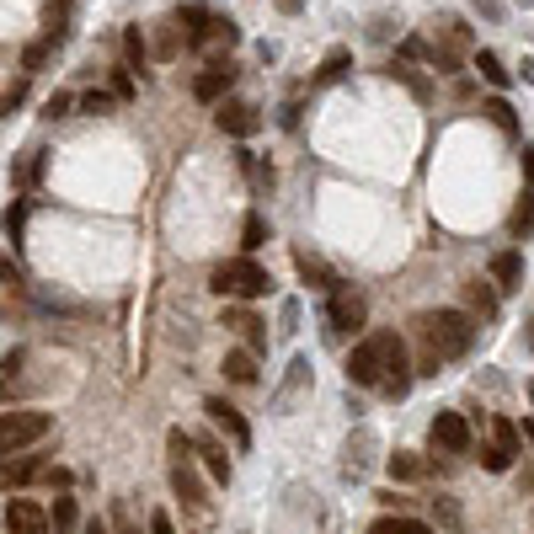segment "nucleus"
Wrapping results in <instances>:
<instances>
[{
    "label": "nucleus",
    "instance_id": "33",
    "mask_svg": "<svg viewBox=\"0 0 534 534\" xmlns=\"http://www.w3.org/2000/svg\"><path fill=\"white\" fill-rule=\"evenodd\" d=\"M481 465H486L492 475H502L508 465H513V454H508L502 444H481Z\"/></svg>",
    "mask_w": 534,
    "mask_h": 534
},
{
    "label": "nucleus",
    "instance_id": "23",
    "mask_svg": "<svg viewBox=\"0 0 534 534\" xmlns=\"http://www.w3.org/2000/svg\"><path fill=\"white\" fill-rule=\"evenodd\" d=\"M348 70H353V54H348V49H332V54L321 60V70H315V86H337Z\"/></svg>",
    "mask_w": 534,
    "mask_h": 534
},
{
    "label": "nucleus",
    "instance_id": "8",
    "mask_svg": "<svg viewBox=\"0 0 534 534\" xmlns=\"http://www.w3.org/2000/svg\"><path fill=\"white\" fill-rule=\"evenodd\" d=\"M54 513H43V502H27V497H11L5 502V534H49Z\"/></svg>",
    "mask_w": 534,
    "mask_h": 534
},
{
    "label": "nucleus",
    "instance_id": "50",
    "mask_svg": "<svg viewBox=\"0 0 534 534\" xmlns=\"http://www.w3.org/2000/svg\"><path fill=\"white\" fill-rule=\"evenodd\" d=\"M70 5H75V0H54V11H60V16H70Z\"/></svg>",
    "mask_w": 534,
    "mask_h": 534
},
{
    "label": "nucleus",
    "instance_id": "41",
    "mask_svg": "<svg viewBox=\"0 0 534 534\" xmlns=\"http://www.w3.org/2000/svg\"><path fill=\"white\" fill-rule=\"evenodd\" d=\"M155 60H177V33H172V27H161V38H155Z\"/></svg>",
    "mask_w": 534,
    "mask_h": 534
},
{
    "label": "nucleus",
    "instance_id": "2",
    "mask_svg": "<svg viewBox=\"0 0 534 534\" xmlns=\"http://www.w3.org/2000/svg\"><path fill=\"white\" fill-rule=\"evenodd\" d=\"M417 332L427 337V353L438 358H465L475 348V315L465 310H427L417 315Z\"/></svg>",
    "mask_w": 534,
    "mask_h": 534
},
{
    "label": "nucleus",
    "instance_id": "37",
    "mask_svg": "<svg viewBox=\"0 0 534 534\" xmlns=\"http://www.w3.org/2000/svg\"><path fill=\"white\" fill-rule=\"evenodd\" d=\"M123 54H128V64H145V54H150V49H145L139 27H128V33H123Z\"/></svg>",
    "mask_w": 534,
    "mask_h": 534
},
{
    "label": "nucleus",
    "instance_id": "10",
    "mask_svg": "<svg viewBox=\"0 0 534 534\" xmlns=\"http://www.w3.org/2000/svg\"><path fill=\"white\" fill-rule=\"evenodd\" d=\"M412 379H417V369L407 363V342H396V348H390V369H385V379H379V396H385V401H407V396H412Z\"/></svg>",
    "mask_w": 534,
    "mask_h": 534
},
{
    "label": "nucleus",
    "instance_id": "21",
    "mask_svg": "<svg viewBox=\"0 0 534 534\" xmlns=\"http://www.w3.org/2000/svg\"><path fill=\"white\" fill-rule=\"evenodd\" d=\"M177 22L187 27V49H203V43H209V27H214V16H209L203 5H182Z\"/></svg>",
    "mask_w": 534,
    "mask_h": 534
},
{
    "label": "nucleus",
    "instance_id": "42",
    "mask_svg": "<svg viewBox=\"0 0 534 534\" xmlns=\"http://www.w3.org/2000/svg\"><path fill=\"white\" fill-rule=\"evenodd\" d=\"M379 502H385L390 513H407V497H401V492H379Z\"/></svg>",
    "mask_w": 534,
    "mask_h": 534
},
{
    "label": "nucleus",
    "instance_id": "25",
    "mask_svg": "<svg viewBox=\"0 0 534 534\" xmlns=\"http://www.w3.org/2000/svg\"><path fill=\"white\" fill-rule=\"evenodd\" d=\"M385 465H390V475H396V481H417V475L427 471V465H422V454H412V449H396Z\"/></svg>",
    "mask_w": 534,
    "mask_h": 534
},
{
    "label": "nucleus",
    "instance_id": "51",
    "mask_svg": "<svg viewBox=\"0 0 534 534\" xmlns=\"http://www.w3.org/2000/svg\"><path fill=\"white\" fill-rule=\"evenodd\" d=\"M524 438L534 444V417H524Z\"/></svg>",
    "mask_w": 534,
    "mask_h": 534
},
{
    "label": "nucleus",
    "instance_id": "22",
    "mask_svg": "<svg viewBox=\"0 0 534 534\" xmlns=\"http://www.w3.org/2000/svg\"><path fill=\"white\" fill-rule=\"evenodd\" d=\"M225 379H230V385H257V353H251V348L225 353Z\"/></svg>",
    "mask_w": 534,
    "mask_h": 534
},
{
    "label": "nucleus",
    "instance_id": "30",
    "mask_svg": "<svg viewBox=\"0 0 534 534\" xmlns=\"http://www.w3.org/2000/svg\"><path fill=\"white\" fill-rule=\"evenodd\" d=\"M486 118L497 123L502 134H519V113H513V108H508L502 97H492V102H486Z\"/></svg>",
    "mask_w": 534,
    "mask_h": 534
},
{
    "label": "nucleus",
    "instance_id": "29",
    "mask_svg": "<svg viewBox=\"0 0 534 534\" xmlns=\"http://www.w3.org/2000/svg\"><path fill=\"white\" fill-rule=\"evenodd\" d=\"M236 22H230V16H214V27H209V43H203V49H236Z\"/></svg>",
    "mask_w": 534,
    "mask_h": 534
},
{
    "label": "nucleus",
    "instance_id": "43",
    "mask_svg": "<svg viewBox=\"0 0 534 534\" xmlns=\"http://www.w3.org/2000/svg\"><path fill=\"white\" fill-rule=\"evenodd\" d=\"M278 321H284V332H295V326H299V304H295V299L284 304V315H278Z\"/></svg>",
    "mask_w": 534,
    "mask_h": 534
},
{
    "label": "nucleus",
    "instance_id": "15",
    "mask_svg": "<svg viewBox=\"0 0 534 534\" xmlns=\"http://www.w3.org/2000/svg\"><path fill=\"white\" fill-rule=\"evenodd\" d=\"M257 123H262V113H257L251 102H220V128H225V134L246 139V134H257Z\"/></svg>",
    "mask_w": 534,
    "mask_h": 534
},
{
    "label": "nucleus",
    "instance_id": "9",
    "mask_svg": "<svg viewBox=\"0 0 534 534\" xmlns=\"http://www.w3.org/2000/svg\"><path fill=\"white\" fill-rule=\"evenodd\" d=\"M433 449L438 454H465L471 449V422L460 412H438L433 417Z\"/></svg>",
    "mask_w": 534,
    "mask_h": 534
},
{
    "label": "nucleus",
    "instance_id": "17",
    "mask_svg": "<svg viewBox=\"0 0 534 534\" xmlns=\"http://www.w3.org/2000/svg\"><path fill=\"white\" fill-rule=\"evenodd\" d=\"M492 278H497L502 295H508V289H524V257H519V251H497V257H492Z\"/></svg>",
    "mask_w": 534,
    "mask_h": 534
},
{
    "label": "nucleus",
    "instance_id": "11",
    "mask_svg": "<svg viewBox=\"0 0 534 534\" xmlns=\"http://www.w3.org/2000/svg\"><path fill=\"white\" fill-rule=\"evenodd\" d=\"M203 412H209L214 427H225V433H230V444H236V449H251V427H246V417H240L225 396H209V401H203Z\"/></svg>",
    "mask_w": 534,
    "mask_h": 534
},
{
    "label": "nucleus",
    "instance_id": "24",
    "mask_svg": "<svg viewBox=\"0 0 534 534\" xmlns=\"http://www.w3.org/2000/svg\"><path fill=\"white\" fill-rule=\"evenodd\" d=\"M475 70H481V80H486V86H497V91H508V86H513V75L502 70V60H497L492 49H481V54H475Z\"/></svg>",
    "mask_w": 534,
    "mask_h": 534
},
{
    "label": "nucleus",
    "instance_id": "45",
    "mask_svg": "<svg viewBox=\"0 0 534 534\" xmlns=\"http://www.w3.org/2000/svg\"><path fill=\"white\" fill-rule=\"evenodd\" d=\"M43 481H54V486H70V471H60V465H49V471H43Z\"/></svg>",
    "mask_w": 534,
    "mask_h": 534
},
{
    "label": "nucleus",
    "instance_id": "20",
    "mask_svg": "<svg viewBox=\"0 0 534 534\" xmlns=\"http://www.w3.org/2000/svg\"><path fill=\"white\" fill-rule=\"evenodd\" d=\"M192 444H198V460L209 465V475L220 486H230V454H225V444H214V438H192Z\"/></svg>",
    "mask_w": 534,
    "mask_h": 534
},
{
    "label": "nucleus",
    "instance_id": "6",
    "mask_svg": "<svg viewBox=\"0 0 534 534\" xmlns=\"http://www.w3.org/2000/svg\"><path fill=\"white\" fill-rule=\"evenodd\" d=\"M49 427H54V417H43V412H5V427H0V444H5V454H16V449L38 444V438H43Z\"/></svg>",
    "mask_w": 534,
    "mask_h": 534
},
{
    "label": "nucleus",
    "instance_id": "46",
    "mask_svg": "<svg viewBox=\"0 0 534 534\" xmlns=\"http://www.w3.org/2000/svg\"><path fill=\"white\" fill-rule=\"evenodd\" d=\"M524 177H529V187H534V145H524Z\"/></svg>",
    "mask_w": 534,
    "mask_h": 534
},
{
    "label": "nucleus",
    "instance_id": "48",
    "mask_svg": "<svg viewBox=\"0 0 534 534\" xmlns=\"http://www.w3.org/2000/svg\"><path fill=\"white\" fill-rule=\"evenodd\" d=\"M86 534H108V524H102V519H91V524H86Z\"/></svg>",
    "mask_w": 534,
    "mask_h": 534
},
{
    "label": "nucleus",
    "instance_id": "12",
    "mask_svg": "<svg viewBox=\"0 0 534 534\" xmlns=\"http://www.w3.org/2000/svg\"><path fill=\"white\" fill-rule=\"evenodd\" d=\"M304 390H310V358H295V363H289V374H284V385L273 390V401H267V407H273L278 417L295 412V401L304 396Z\"/></svg>",
    "mask_w": 534,
    "mask_h": 534
},
{
    "label": "nucleus",
    "instance_id": "19",
    "mask_svg": "<svg viewBox=\"0 0 534 534\" xmlns=\"http://www.w3.org/2000/svg\"><path fill=\"white\" fill-rule=\"evenodd\" d=\"M369 534H433V519H412V513H385L374 519Z\"/></svg>",
    "mask_w": 534,
    "mask_h": 534
},
{
    "label": "nucleus",
    "instance_id": "53",
    "mask_svg": "<svg viewBox=\"0 0 534 534\" xmlns=\"http://www.w3.org/2000/svg\"><path fill=\"white\" fill-rule=\"evenodd\" d=\"M524 332H529V353H534V321H529V326H524Z\"/></svg>",
    "mask_w": 534,
    "mask_h": 534
},
{
    "label": "nucleus",
    "instance_id": "14",
    "mask_svg": "<svg viewBox=\"0 0 534 534\" xmlns=\"http://www.w3.org/2000/svg\"><path fill=\"white\" fill-rule=\"evenodd\" d=\"M427 519H433V529H444V534L465 529V508H460L454 492H433V497H427Z\"/></svg>",
    "mask_w": 534,
    "mask_h": 534
},
{
    "label": "nucleus",
    "instance_id": "47",
    "mask_svg": "<svg viewBox=\"0 0 534 534\" xmlns=\"http://www.w3.org/2000/svg\"><path fill=\"white\" fill-rule=\"evenodd\" d=\"M278 11H284V16H299V11H304V0H278Z\"/></svg>",
    "mask_w": 534,
    "mask_h": 534
},
{
    "label": "nucleus",
    "instance_id": "5",
    "mask_svg": "<svg viewBox=\"0 0 534 534\" xmlns=\"http://www.w3.org/2000/svg\"><path fill=\"white\" fill-rule=\"evenodd\" d=\"M363 321H369V299L358 295V289H348V284H337L332 299H326V326H332V337H348Z\"/></svg>",
    "mask_w": 534,
    "mask_h": 534
},
{
    "label": "nucleus",
    "instance_id": "35",
    "mask_svg": "<svg viewBox=\"0 0 534 534\" xmlns=\"http://www.w3.org/2000/svg\"><path fill=\"white\" fill-rule=\"evenodd\" d=\"M54 49H60V43H54V38H43V43H33V49L22 54V64H27V70H43V64H49V54H54Z\"/></svg>",
    "mask_w": 534,
    "mask_h": 534
},
{
    "label": "nucleus",
    "instance_id": "27",
    "mask_svg": "<svg viewBox=\"0 0 534 534\" xmlns=\"http://www.w3.org/2000/svg\"><path fill=\"white\" fill-rule=\"evenodd\" d=\"M465 304L481 310V321H492V315H497V289H492V284H471V289H465Z\"/></svg>",
    "mask_w": 534,
    "mask_h": 534
},
{
    "label": "nucleus",
    "instance_id": "16",
    "mask_svg": "<svg viewBox=\"0 0 534 534\" xmlns=\"http://www.w3.org/2000/svg\"><path fill=\"white\" fill-rule=\"evenodd\" d=\"M295 267H299V278H304V284H315V289H326V295L342 284V278H337V273L315 257V251H295Z\"/></svg>",
    "mask_w": 534,
    "mask_h": 534
},
{
    "label": "nucleus",
    "instance_id": "7",
    "mask_svg": "<svg viewBox=\"0 0 534 534\" xmlns=\"http://www.w3.org/2000/svg\"><path fill=\"white\" fill-rule=\"evenodd\" d=\"M374 454H379V438L369 427H358L353 438H348V449H342V481H363V475L374 471Z\"/></svg>",
    "mask_w": 534,
    "mask_h": 534
},
{
    "label": "nucleus",
    "instance_id": "3",
    "mask_svg": "<svg viewBox=\"0 0 534 534\" xmlns=\"http://www.w3.org/2000/svg\"><path fill=\"white\" fill-rule=\"evenodd\" d=\"M209 289L214 295H236V299H262V295H273V273L262 262H251V257H236V262H220L214 267Z\"/></svg>",
    "mask_w": 534,
    "mask_h": 534
},
{
    "label": "nucleus",
    "instance_id": "49",
    "mask_svg": "<svg viewBox=\"0 0 534 534\" xmlns=\"http://www.w3.org/2000/svg\"><path fill=\"white\" fill-rule=\"evenodd\" d=\"M519 75H524V80L534 86V60H524V70H519Z\"/></svg>",
    "mask_w": 534,
    "mask_h": 534
},
{
    "label": "nucleus",
    "instance_id": "31",
    "mask_svg": "<svg viewBox=\"0 0 534 534\" xmlns=\"http://www.w3.org/2000/svg\"><path fill=\"white\" fill-rule=\"evenodd\" d=\"M519 438H524V433H519L508 417H492V444H502L508 454H519Z\"/></svg>",
    "mask_w": 534,
    "mask_h": 534
},
{
    "label": "nucleus",
    "instance_id": "44",
    "mask_svg": "<svg viewBox=\"0 0 534 534\" xmlns=\"http://www.w3.org/2000/svg\"><path fill=\"white\" fill-rule=\"evenodd\" d=\"M150 534H177V529H172V519H166V513H155V519H150Z\"/></svg>",
    "mask_w": 534,
    "mask_h": 534
},
{
    "label": "nucleus",
    "instance_id": "18",
    "mask_svg": "<svg viewBox=\"0 0 534 534\" xmlns=\"http://www.w3.org/2000/svg\"><path fill=\"white\" fill-rule=\"evenodd\" d=\"M225 321H230L236 332H246V348H251V353H262V348H267V326H262V321H257L251 310L230 304V310H225Z\"/></svg>",
    "mask_w": 534,
    "mask_h": 534
},
{
    "label": "nucleus",
    "instance_id": "26",
    "mask_svg": "<svg viewBox=\"0 0 534 534\" xmlns=\"http://www.w3.org/2000/svg\"><path fill=\"white\" fill-rule=\"evenodd\" d=\"M508 230H513L519 240H529V236H534V187L524 192V198H519V209H513V220H508Z\"/></svg>",
    "mask_w": 534,
    "mask_h": 534
},
{
    "label": "nucleus",
    "instance_id": "4",
    "mask_svg": "<svg viewBox=\"0 0 534 534\" xmlns=\"http://www.w3.org/2000/svg\"><path fill=\"white\" fill-rule=\"evenodd\" d=\"M396 342H401L396 332H374V337H363L353 353H348V379H353V385H379L385 369H390V348H396Z\"/></svg>",
    "mask_w": 534,
    "mask_h": 534
},
{
    "label": "nucleus",
    "instance_id": "34",
    "mask_svg": "<svg viewBox=\"0 0 534 534\" xmlns=\"http://www.w3.org/2000/svg\"><path fill=\"white\" fill-rule=\"evenodd\" d=\"M113 102H118L113 91H86V97H80V113H91V118H102V113H113Z\"/></svg>",
    "mask_w": 534,
    "mask_h": 534
},
{
    "label": "nucleus",
    "instance_id": "40",
    "mask_svg": "<svg viewBox=\"0 0 534 534\" xmlns=\"http://www.w3.org/2000/svg\"><path fill=\"white\" fill-rule=\"evenodd\" d=\"M262 240H267V225H262V214H251L246 220V251H257Z\"/></svg>",
    "mask_w": 534,
    "mask_h": 534
},
{
    "label": "nucleus",
    "instance_id": "52",
    "mask_svg": "<svg viewBox=\"0 0 534 534\" xmlns=\"http://www.w3.org/2000/svg\"><path fill=\"white\" fill-rule=\"evenodd\" d=\"M524 492H534V471H529V475H524Z\"/></svg>",
    "mask_w": 534,
    "mask_h": 534
},
{
    "label": "nucleus",
    "instance_id": "32",
    "mask_svg": "<svg viewBox=\"0 0 534 534\" xmlns=\"http://www.w3.org/2000/svg\"><path fill=\"white\" fill-rule=\"evenodd\" d=\"M43 471H49V465H38V460H22V465H5V492H11V486H27L33 475H43Z\"/></svg>",
    "mask_w": 534,
    "mask_h": 534
},
{
    "label": "nucleus",
    "instance_id": "38",
    "mask_svg": "<svg viewBox=\"0 0 534 534\" xmlns=\"http://www.w3.org/2000/svg\"><path fill=\"white\" fill-rule=\"evenodd\" d=\"M22 102H27V75H16V80L5 86V118H11V113H16Z\"/></svg>",
    "mask_w": 534,
    "mask_h": 534
},
{
    "label": "nucleus",
    "instance_id": "1",
    "mask_svg": "<svg viewBox=\"0 0 534 534\" xmlns=\"http://www.w3.org/2000/svg\"><path fill=\"white\" fill-rule=\"evenodd\" d=\"M166 444H172V492H177V502H182V519H187V529L209 534L214 529V508H209V492H203V481H198V465L187 460L198 444H192L182 427L166 433Z\"/></svg>",
    "mask_w": 534,
    "mask_h": 534
},
{
    "label": "nucleus",
    "instance_id": "13",
    "mask_svg": "<svg viewBox=\"0 0 534 534\" xmlns=\"http://www.w3.org/2000/svg\"><path fill=\"white\" fill-rule=\"evenodd\" d=\"M230 86H236V64H230V60H214L203 75H198V80H192V97H198V102H220Z\"/></svg>",
    "mask_w": 534,
    "mask_h": 534
},
{
    "label": "nucleus",
    "instance_id": "36",
    "mask_svg": "<svg viewBox=\"0 0 534 534\" xmlns=\"http://www.w3.org/2000/svg\"><path fill=\"white\" fill-rule=\"evenodd\" d=\"M113 97H118V102L134 97V64H118V70H113Z\"/></svg>",
    "mask_w": 534,
    "mask_h": 534
},
{
    "label": "nucleus",
    "instance_id": "39",
    "mask_svg": "<svg viewBox=\"0 0 534 534\" xmlns=\"http://www.w3.org/2000/svg\"><path fill=\"white\" fill-rule=\"evenodd\" d=\"M70 108H75V97H70V91H54V97L43 102V118H64Z\"/></svg>",
    "mask_w": 534,
    "mask_h": 534
},
{
    "label": "nucleus",
    "instance_id": "28",
    "mask_svg": "<svg viewBox=\"0 0 534 534\" xmlns=\"http://www.w3.org/2000/svg\"><path fill=\"white\" fill-rule=\"evenodd\" d=\"M80 529V508L75 497H54V534H75Z\"/></svg>",
    "mask_w": 534,
    "mask_h": 534
}]
</instances>
